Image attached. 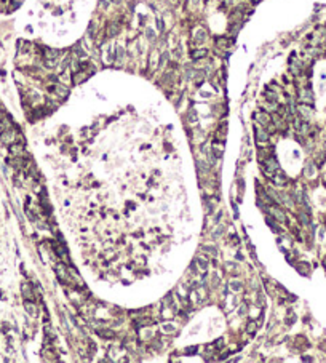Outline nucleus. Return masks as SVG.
<instances>
[{"instance_id": "obj_1", "label": "nucleus", "mask_w": 326, "mask_h": 363, "mask_svg": "<svg viewBox=\"0 0 326 363\" xmlns=\"http://www.w3.org/2000/svg\"><path fill=\"white\" fill-rule=\"evenodd\" d=\"M277 170H280V168H278V163L275 160V157H270L269 160H265V165L262 167V171H264L269 178H272V174L277 171Z\"/></svg>"}, {"instance_id": "obj_2", "label": "nucleus", "mask_w": 326, "mask_h": 363, "mask_svg": "<svg viewBox=\"0 0 326 363\" xmlns=\"http://www.w3.org/2000/svg\"><path fill=\"white\" fill-rule=\"evenodd\" d=\"M0 141H2L3 144L10 146V144H13V142L16 141V133L13 130H10V128H8V130H3L2 133H0Z\"/></svg>"}, {"instance_id": "obj_3", "label": "nucleus", "mask_w": 326, "mask_h": 363, "mask_svg": "<svg viewBox=\"0 0 326 363\" xmlns=\"http://www.w3.org/2000/svg\"><path fill=\"white\" fill-rule=\"evenodd\" d=\"M267 211L270 213V215L277 219V221H280V223H285L286 221V216H285V213H283L278 206H267Z\"/></svg>"}, {"instance_id": "obj_4", "label": "nucleus", "mask_w": 326, "mask_h": 363, "mask_svg": "<svg viewBox=\"0 0 326 363\" xmlns=\"http://www.w3.org/2000/svg\"><path fill=\"white\" fill-rule=\"evenodd\" d=\"M10 154L13 155V157H26V152H24V147L23 144H16V142H13V144H10Z\"/></svg>"}, {"instance_id": "obj_5", "label": "nucleus", "mask_w": 326, "mask_h": 363, "mask_svg": "<svg viewBox=\"0 0 326 363\" xmlns=\"http://www.w3.org/2000/svg\"><path fill=\"white\" fill-rule=\"evenodd\" d=\"M254 120L259 123V125H269L270 123V115H269L267 112H262V110H257L256 114H254Z\"/></svg>"}, {"instance_id": "obj_6", "label": "nucleus", "mask_w": 326, "mask_h": 363, "mask_svg": "<svg viewBox=\"0 0 326 363\" xmlns=\"http://www.w3.org/2000/svg\"><path fill=\"white\" fill-rule=\"evenodd\" d=\"M270 179H272L275 184H278V186H285V184H286V178H285V174H283L280 170H277V171L272 174Z\"/></svg>"}, {"instance_id": "obj_7", "label": "nucleus", "mask_w": 326, "mask_h": 363, "mask_svg": "<svg viewBox=\"0 0 326 363\" xmlns=\"http://www.w3.org/2000/svg\"><path fill=\"white\" fill-rule=\"evenodd\" d=\"M299 98H301V101H302L304 104H312V103H313V96H312V91H310V90H302L301 95H299Z\"/></svg>"}, {"instance_id": "obj_8", "label": "nucleus", "mask_w": 326, "mask_h": 363, "mask_svg": "<svg viewBox=\"0 0 326 363\" xmlns=\"http://www.w3.org/2000/svg\"><path fill=\"white\" fill-rule=\"evenodd\" d=\"M21 290H23V296H24V299H29V301H32V299H34L32 286H31L29 283H23V286H21Z\"/></svg>"}, {"instance_id": "obj_9", "label": "nucleus", "mask_w": 326, "mask_h": 363, "mask_svg": "<svg viewBox=\"0 0 326 363\" xmlns=\"http://www.w3.org/2000/svg\"><path fill=\"white\" fill-rule=\"evenodd\" d=\"M256 139H257V142H267V139H269V134H267V131L265 130H262V128H259V126H256Z\"/></svg>"}, {"instance_id": "obj_10", "label": "nucleus", "mask_w": 326, "mask_h": 363, "mask_svg": "<svg viewBox=\"0 0 326 363\" xmlns=\"http://www.w3.org/2000/svg\"><path fill=\"white\" fill-rule=\"evenodd\" d=\"M222 149H224V142L222 141H214L213 142V152L216 154V157L222 155Z\"/></svg>"}, {"instance_id": "obj_11", "label": "nucleus", "mask_w": 326, "mask_h": 363, "mask_svg": "<svg viewBox=\"0 0 326 363\" xmlns=\"http://www.w3.org/2000/svg\"><path fill=\"white\" fill-rule=\"evenodd\" d=\"M51 91H54V93H58V95H59V96H62V98H66V96L69 95L67 88H66V87H62V85H54V87H51Z\"/></svg>"}, {"instance_id": "obj_12", "label": "nucleus", "mask_w": 326, "mask_h": 363, "mask_svg": "<svg viewBox=\"0 0 326 363\" xmlns=\"http://www.w3.org/2000/svg\"><path fill=\"white\" fill-rule=\"evenodd\" d=\"M118 31H120V26H118L117 23H110V24L107 26V35H109V37H114V35H117Z\"/></svg>"}, {"instance_id": "obj_13", "label": "nucleus", "mask_w": 326, "mask_h": 363, "mask_svg": "<svg viewBox=\"0 0 326 363\" xmlns=\"http://www.w3.org/2000/svg\"><path fill=\"white\" fill-rule=\"evenodd\" d=\"M297 110L301 112V115H302L304 118H310V117H312V109L309 107V106H306V104L299 106V107H297Z\"/></svg>"}, {"instance_id": "obj_14", "label": "nucleus", "mask_w": 326, "mask_h": 363, "mask_svg": "<svg viewBox=\"0 0 326 363\" xmlns=\"http://www.w3.org/2000/svg\"><path fill=\"white\" fill-rule=\"evenodd\" d=\"M58 58H59L58 50H51V48L45 50V59H58Z\"/></svg>"}, {"instance_id": "obj_15", "label": "nucleus", "mask_w": 326, "mask_h": 363, "mask_svg": "<svg viewBox=\"0 0 326 363\" xmlns=\"http://www.w3.org/2000/svg\"><path fill=\"white\" fill-rule=\"evenodd\" d=\"M24 307H26V310L29 312L31 315H35V314H37V307H35V304H34L32 301L26 299V302H24Z\"/></svg>"}, {"instance_id": "obj_16", "label": "nucleus", "mask_w": 326, "mask_h": 363, "mask_svg": "<svg viewBox=\"0 0 326 363\" xmlns=\"http://www.w3.org/2000/svg\"><path fill=\"white\" fill-rule=\"evenodd\" d=\"M259 323H261V322H250V323H248V326H246V331L250 333V334H254V333L257 331Z\"/></svg>"}, {"instance_id": "obj_17", "label": "nucleus", "mask_w": 326, "mask_h": 363, "mask_svg": "<svg viewBox=\"0 0 326 363\" xmlns=\"http://www.w3.org/2000/svg\"><path fill=\"white\" fill-rule=\"evenodd\" d=\"M205 56H206V50H195V51H192L194 59H200V58H205Z\"/></svg>"}, {"instance_id": "obj_18", "label": "nucleus", "mask_w": 326, "mask_h": 363, "mask_svg": "<svg viewBox=\"0 0 326 363\" xmlns=\"http://www.w3.org/2000/svg\"><path fill=\"white\" fill-rule=\"evenodd\" d=\"M197 262L200 264L198 267H200V270H202V272H205V270L208 269V261L205 259V258H197Z\"/></svg>"}, {"instance_id": "obj_19", "label": "nucleus", "mask_w": 326, "mask_h": 363, "mask_svg": "<svg viewBox=\"0 0 326 363\" xmlns=\"http://www.w3.org/2000/svg\"><path fill=\"white\" fill-rule=\"evenodd\" d=\"M272 120H273L275 123H277V126H280V128H283V126H285V123H283V120H281V117L278 115V114H275V115L272 117Z\"/></svg>"}, {"instance_id": "obj_20", "label": "nucleus", "mask_w": 326, "mask_h": 363, "mask_svg": "<svg viewBox=\"0 0 326 363\" xmlns=\"http://www.w3.org/2000/svg\"><path fill=\"white\" fill-rule=\"evenodd\" d=\"M205 37H206V32H205V31H198L197 35H195V40H197V42H203Z\"/></svg>"}, {"instance_id": "obj_21", "label": "nucleus", "mask_w": 326, "mask_h": 363, "mask_svg": "<svg viewBox=\"0 0 326 363\" xmlns=\"http://www.w3.org/2000/svg\"><path fill=\"white\" fill-rule=\"evenodd\" d=\"M98 334H99V336H102V338H112V336H114V333H112V331H104V330H98Z\"/></svg>"}, {"instance_id": "obj_22", "label": "nucleus", "mask_w": 326, "mask_h": 363, "mask_svg": "<svg viewBox=\"0 0 326 363\" xmlns=\"http://www.w3.org/2000/svg\"><path fill=\"white\" fill-rule=\"evenodd\" d=\"M45 64H46V67H54L58 64V59H45Z\"/></svg>"}, {"instance_id": "obj_23", "label": "nucleus", "mask_w": 326, "mask_h": 363, "mask_svg": "<svg viewBox=\"0 0 326 363\" xmlns=\"http://www.w3.org/2000/svg\"><path fill=\"white\" fill-rule=\"evenodd\" d=\"M202 250L208 251L209 254H216V248H213V246H206V245H205V246H202Z\"/></svg>"}, {"instance_id": "obj_24", "label": "nucleus", "mask_w": 326, "mask_h": 363, "mask_svg": "<svg viewBox=\"0 0 326 363\" xmlns=\"http://www.w3.org/2000/svg\"><path fill=\"white\" fill-rule=\"evenodd\" d=\"M222 230H224L222 227H217V230H216L214 234H213V237H214V238H217V237H219V235H221V234H222Z\"/></svg>"}, {"instance_id": "obj_25", "label": "nucleus", "mask_w": 326, "mask_h": 363, "mask_svg": "<svg viewBox=\"0 0 326 363\" xmlns=\"http://www.w3.org/2000/svg\"><path fill=\"white\" fill-rule=\"evenodd\" d=\"M189 120H190V122H195V120H197V114H195V110H192V112H190Z\"/></svg>"}, {"instance_id": "obj_26", "label": "nucleus", "mask_w": 326, "mask_h": 363, "mask_svg": "<svg viewBox=\"0 0 326 363\" xmlns=\"http://www.w3.org/2000/svg\"><path fill=\"white\" fill-rule=\"evenodd\" d=\"M230 285H232V288H233V290H240V283H237V282H232Z\"/></svg>"}, {"instance_id": "obj_27", "label": "nucleus", "mask_w": 326, "mask_h": 363, "mask_svg": "<svg viewBox=\"0 0 326 363\" xmlns=\"http://www.w3.org/2000/svg\"><path fill=\"white\" fill-rule=\"evenodd\" d=\"M165 331H166V333H171V331H173V326H171V325H166V326H165Z\"/></svg>"}, {"instance_id": "obj_28", "label": "nucleus", "mask_w": 326, "mask_h": 363, "mask_svg": "<svg viewBox=\"0 0 326 363\" xmlns=\"http://www.w3.org/2000/svg\"><path fill=\"white\" fill-rule=\"evenodd\" d=\"M251 2H253V3H259V2H261V0H251Z\"/></svg>"}, {"instance_id": "obj_29", "label": "nucleus", "mask_w": 326, "mask_h": 363, "mask_svg": "<svg viewBox=\"0 0 326 363\" xmlns=\"http://www.w3.org/2000/svg\"><path fill=\"white\" fill-rule=\"evenodd\" d=\"M18 2H21V0H18Z\"/></svg>"}]
</instances>
